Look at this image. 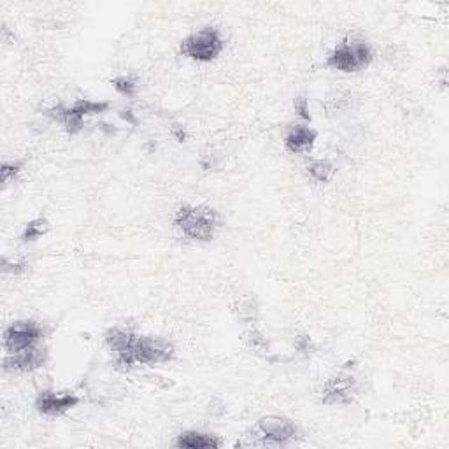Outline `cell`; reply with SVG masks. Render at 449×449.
<instances>
[{
  "label": "cell",
  "mask_w": 449,
  "mask_h": 449,
  "mask_svg": "<svg viewBox=\"0 0 449 449\" xmlns=\"http://www.w3.org/2000/svg\"><path fill=\"white\" fill-rule=\"evenodd\" d=\"M220 223V213L208 205H183L174 216V227L181 232V235L198 242L211 241Z\"/></svg>",
  "instance_id": "1"
},
{
  "label": "cell",
  "mask_w": 449,
  "mask_h": 449,
  "mask_svg": "<svg viewBox=\"0 0 449 449\" xmlns=\"http://www.w3.org/2000/svg\"><path fill=\"white\" fill-rule=\"evenodd\" d=\"M374 60V49L362 35H348L339 42L332 53L327 56L325 65L341 72H360L367 69Z\"/></svg>",
  "instance_id": "2"
},
{
  "label": "cell",
  "mask_w": 449,
  "mask_h": 449,
  "mask_svg": "<svg viewBox=\"0 0 449 449\" xmlns=\"http://www.w3.org/2000/svg\"><path fill=\"white\" fill-rule=\"evenodd\" d=\"M224 49V39L222 32L215 27H205L195 34L188 35L181 42V55L194 62L209 63L218 58Z\"/></svg>",
  "instance_id": "3"
},
{
  "label": "cell",
  "mask_w": 449,
  "mask_h": 449,
  "mask_svg": "<svg viewBox=\"0 0 449 449\" xmlns=\"http://www.w3.org/2000/svg\"><path fill=\"white\" fill-rule=\"evenodd\" d=\"M255 430L260 436L255 437L253 444H262V446H286L298 434L297 425L290 418L276 415L260 418Z\"/></svg>",
  "instance_id": "4"
},
{
  "label": "cell",
  "mask_w": 449,
  "mask_h": 449,
  "mask_svg": "<svg viewBox=\"0 0 449 449\" xmlns=\"http://www.w3.org/2000/svg\"><path fill=\"white\" fill-rule=\"evenodd\" d=\"M104 341L109 351L114 355V369L121 370V372H130L132 369H135L137 363L134 360V344L137 341V334L134 330L127 329V327H113L106 332Z\"/></svg>",
  "instance_id": "5"
},
{
  "label": "cell",
  "mask_w": 449,
  "mask_h": 449,
  "mask_svg": "<svg viewBox=\"0 0 449 449\" xmlns=\"http://www.w3.org/2000/svg\"><path fill=\"white\" fill-rule=\"evenodd\" d=\"M176 355V348L170 341L155 336H137L134 344V360L137 365H158L167 363Z\"/></svg>",
  "instance_id": "6"
},
{
  "label": "cell",
  "mask_w": 449,
  "mask_h": 449,
  "mask_svg": "<svg viewBox=\"0 0 449 449\" xmlns=\"http://www.w3.org/2000/svg\"><path fill=\"white\" fill-rule=\"evenodd\" d=\"M44 337V330L37 322H16L4 330V348L7 355L34 348Z\"/></svg>",
  "instance_id": "7"
},
{
  "label": "cell",
  "mask_w": 449,
  "mask_h": 449,
  "mask_svg": "<svg viewBox=\"0 0 449 449\" xmlns=\"http://www.w3.org/2000/svg\"><path fill=\"white\" fill-rule=\"evenodd\" d=\"M356 393V379L349 372H339L330 377L322 390L323 405H349Z\"/></svg>",
  "instance_id": "8"
},
{
  "label": "cell",
  "mask_w": 449,
  "mask_h": 449,
  "mask_svg": "<svg viewBox=\"0 0 449 449\" xmlns=\"http://www.w3.org/2000/svg\"><path fill=\"white\" fill-rule=\"evenodd\" d=\"M80 402L81 398L76 393H72V391L56 393L53 390H42L37 395V398H35L34 405L39 415L48 416V418H58V416H63L70 409L76 407Z\"/></svg>",
  "instance_id": "9"
},
{
  "label": "cell",
  "mask_w": 449,
  "mask_h": 449,
  "mask_svg": "<svg viewBox=\"0 0 449 449\" xmlns=\"http://www.w3.org/2000/svg\"><path fill=\"white\" fill-rule=\"evenodd\" d=\"M48 362V351L44 348H34L23 349L20 353H11L4 358L2 369L6 372H34V370L41 369Z\"/></svg>",
  "instance_id": "10"
},
{
  "label": "cell",
  "mask_w": 449,
  "mask_h": 449,
  "mask_svg": "<svg viewBox=\"0 0 449 449\" xmlns=\"http://www.w3.org/2000/svg\"><path fill=\"white\" fill-rule=\"evenodd\" d=\"M318 139V132L308 125H291L284 135V148L293 155L309 151Z\"/></svg>",
  "instance_id": "11"
},
{
  "label": "cell",
  "mask_w": 449,
  "mask_h": 449,
  "mask_svg": "<svg viewBox=\"0 0 449 449\" xmlns=\"http://www.w3.org/2000/svg\"><path fill=\"white\" fill-rule=\"evenodd\" d=\"M176 446L183 449H218L223 446V441L215 434L188 430L177 436Z\"/></svg>",
  "instance_id": "12"
},
{
  "label": "cell",
  "mask_w": 449,
  "mask_h": 449,
  "mask_svg": "<svg viewBox=\"0 0 449 449\" xmlns=\"http://www.w3.org/2000/svg\"><path fill=\"white\" fill-rule=\"evenodd\" d=\"M70 108L74 109L81 116H94V114H102L108 113L111 108V102L108 101H90V99H80V101L74 102Z\"/></svg>",
  "instance_id": "13"
},
{
  "label": "cell",
  "mask_w": 449,
  "mask_h": 449,
  "mask_svg": "<svg viewBox=\"0 0 449 449\" xmlns=\"http://www.w3.org/2000/svg\"><path fill=\"white\" fill-rule=\"evenodd\" d=\"M235 312H237L239 322L244 323L246 327H253L256 323V318H258V304L253 297H246L239 301Z\"/></svg>",
  "instance_id": "14"
},
{
  "label": "cell",
  "mask_w": 449,
  "mask_h": 449,
  "mask_svg": "<svg viewBox=\"0 0 449 449\" xmlns=\"http://www.w3.org/2000/svg\"><path fill=\"white\" fill-rule=\"evenodd\" d=\"M334 172H336V167L329 160H315L308 165V174L318 183H329Z\"/></svg>",
  "instance_id": "15"
},
{
  "label": "cell",
  "mask_w": 449,
  "mask_h": 449,
  "mask_svg": "<svg viewBox=\"0 0 449 449\" xmlns=\"http://www.w3.org/2000/svg\"><path fill=\"white\" fill-rule=\"evenodd\" d=\"M51 228V224L46 218H35L32 222H28L25 224V230L21 234V241L23 242H34L37 239H41L42 235H46Z\"/></svg>",
  "instance_id": "16"
},
{
  "label": "cell",
  "mask_w": 449,
  "mask_h": 449,
  "mask_svg": "<svg viewBox=\"0 0 449 449\" xmlns=\"http://www.w3.org/2000/svg\"><path fill=\"white\" fill-rule=\"evenodd\" d=\"M244 336H246V342H248V346L253 349V351L258 353V355H269L270 351L269 341H267V337L263 336V334L260 332L255 325L248 327Z\"/></svg>",
  "instance_id": "17"
},
{
  "label": "cell",
  "mask_w": 449,
  "mask_h": 449,
  "mask_svg": "<svg viewBox=\"0 0 449 449\" xmlns=\"http://www.w3.org/2000/svg\"><path fill=\"white\" fill-rule=\"evenodd\" d=\"M114 90L123 97H135L137 94V81L130 76H118L113 80Z\"/></svg>",
  "instance_id": "18"
},
{
  "label": "cell",
  "mask_w": 449,
  "mask_h": 449,
  "mask_svg": "<svg viewBox=\"0 0 449 449\" xmlns=\"http://www.w3.org/2000/svg\"><path fill=\"white\" fill-rule=\"evenodd\" d=\"M201 165L202 169L208 170V172H215V170H220L223 165V155L222 153H218L216 149L209 148L208 151L202 153L201 156Z\"/></svg>",
  "instance_id": "19"
},
{
  "label": "cell",
  "mask_w": 449,
  "mask_h": 449,
  "mask_svg": "<svg viewBox=\"0 0 449 449\" xmlns=\"http://www.w3.org/2000/svg\"><path fill=\"white\" fill-rule=\"evenodd\" d=\"M21 163L20 162H6L2 163V169H0V176H2V184H9L11 181L16 179L18 174L21 172Z\"/></svg>",
  "instance_id": "20"
},
{
  "label": "cell",
  "mask_w": 449,
  "mask_h": 449,
  "mask_svg": "<svg viewBox=\"0 0 449 449\" xmlns=\"http://www.w3.org/2000/svg\"><path fill=\"white\" fill-rule=\"evenodd\" d=\"M27 263L25 262H9L7 258L2 260V270L4 274H14V276H21L27 272Z\"/></svg>",
  "instance_id": "21"
},
{
  "label": "cell",
  "mask_w": 449,
  "mask_h": 449,
  "mask_svg": "<svg viewBox=\"0 0 449 449\" xmlns=\"http://www.w3.org/2000/svg\"><path fill=\"white\" fill-rule=\"evenodd\" d=\"M293 108H295V111L298 113V116L302 118V120L311 121V114H309V102H308V99L304 97V95H301V97L295 99Z\"/></svg>",
  "instance_id": "22"
},
{
  "label": "cell",
  "mask_w": 449,
  "mask_h": 449,
  "mask_svg": "<svg viewBox=\"0 0 449 449\" xmlns=\"http://www.w3.org/2000/svg\"><path fill=\"white\" fill-rule=\"evenodd\" d=\"M295 348L301 353H311L312 341L308 336H298L297 341H295Z\"/></svg>",
  "instance_id": "23"
},
{
  "label": "cell",
  "mask_w": 449,
  "mask_h": 449,
  "mask_svg": "<svg viewBox=\"0 0 449 449\" xmlns=\"http://www.w3.org/2000/svg\"><path fill=\"white\" fill-rule=\"evenodd\" d=\"M120 116L123 118L125 121H128V123H132V125L137 123V120H135V116H134V114H132V111H121Z\"/></svg>",
  "instance_id": "24"
}]
</instances>
